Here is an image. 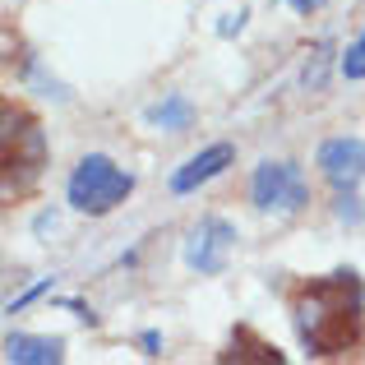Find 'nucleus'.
Here are the masks:
<instances>
[{"label":"nucleus","mask_w":365,"mask_h":365,"mask_svg":"<svg viewBox=\"0 0 365 365\" xmlns=\"http://www.w3.org/2000/svg\"><path fill=\"white\" fill-rule=\"evenodd\" d=\"M232 162H236V148H232V143H208V148L195 153L185 167L171 171V195H195L199 185H208L213 176H222Z\"/></svg>","instance_id":"0eeeda50"},{"label":"nucleus","mask_w":365,"mask_h":365,"mask_svg":"<svg viewBox=\"0 0 365 365\" xmlns=\"http://www.w3.org/2000/svg\"><path fill=\"white\" fill-rule=\"evenodd\" d=\"M5 130H0V162H5V204H24L37 185H42L46 171V130L37 120V111H28L19 98H5L0 107Z\"/></svg>","instance_id":"f03ea898"},{"label":"nucleus","mask_w":365,"mask_h":365,"mask_svg":"<svg viewBox=\"0 0 365 365\" xmlns=\"http://www.w3.org/2000/svg\"><path fill=\"white\" fill-rule=\"evenodd\" d=\"M143 347H148V356H158V347H162V338H158V333H153V329H148V333H143Z\"/></svg>","instance_id":"4468645a"},{"label":"nucleus","mask_w":365,"mask_h":365,"mask_svg":"<svg viewBox=\"0 0 365 365\" xmlns=\"http://www.w3.org/2000/svg\"><path fill=\"white\" fill-rule=\"evenodd\" d=\"M319 171L333 190H356L365 180V139L361 134H338L319 143Z\"/></svg>","instance_id":"423d86ee"},{"label":"nucleus","mask_w":365,"mask_h":365,"mask_svg":"<svg viewBox=\"0 0 365 365\" xmlns=\"http://www.w3.org/2000/svg\"><path fill=\"white\" fill-rule=\"evenodd\" d=\"M9 365H56L65 361V338H37V333H9L5 338Z\"/></svg>","instance_id":"6e6552de"},{"label":"nucleus","mask_w":365,"mask_h":365,"mask_svg":"<svg viewBox=\"0 0 365 365\" xmlns=\"http://www.w3.org/2000/svg\"><path fill=\"white\" fill-rule=\"evenodd\" d=\"M51 282H56V277H46V282H37L33 292H24V296H19V301H9L5 310H9V314H19V310H24V305H33V301H37V296H42V292H51Z\"/></svg>","instance_id":"f8f14e48"},{"label":"nucleus","mask_w":365,"mask_h":365,"mask_svg":"<svg viewBox=\"0 0 365 365\" xmlns=\"http://www.w3.org/2000/svg\"><path fill=\"white\" fill-rule=\"evenodd\" d=\"M342 74H347V79H365V33L347 46V56H342Z\"/></svg>","instance_id":"9b49d317"},{"label":"nucleus","mask_w":365,"mask_h":365,"mask_svg":"<svg viewBox=\"0 0 365 365\" xmlns=\"http://www.w3.org/2000/svg\"><path fill=\"white\" fill-rule=\"evenodd\" d=\"M287 5H292V9H296V14H305V19H310V14H314V9H319V5H324V0H287Z\"/></svg>","instance_id":"ddd939ff"},{"label":"nucleus","mask_w":365,"mask_h":365,"mask_svg":"<svg viewBox=\"0 0 365 365\" xmlns=\"http://www.w3.org/2000/svg\"><path fill=\"white\" fill-rule=\"evenodd\" d=\"M130 195H134V176L125 167H116L107 153H88V158H79V167L70 171V185H65L70 208L83 213V217L116 213Z\"/></svg>","instance_id":"7ed1b4c3"},{"label":"nucleus","mask_w":365,"mask_h":365,"mask_svg":"<svg viewBox=\"0 0 365 365\" xmlns=\"http://www.w3.org/2000/svg\"><path fill=\"white\" fill-rule=\"evenodd\" d=\"M190 120H195V102L180 98V93H171V98L158 102V107H148V125H162V130H171V134L190 130Z\"/></svg>","instance_id":"9d476101"},{"label":"nucleus","mask_w":365,"mask_h":365,"mask_svg":"<svg viewBox=\"0 0 365 365\" xmlns=\"http://www.w3.org/2000/svg\"><path fill=\"white\" fill-rule=\"evenodd\" d=\"M287 314L314 361H342L365 351V282L356 268L296 277L287 287Z\"/></svg>","instance_id":"f257e3e1"},{"label":"nucleus","mask_w":365,"mask_h":365,"mask_svg":"<svg viewBox=\"0 0 365 365\" xmlns=\"http://www.w3.org/2000/svg\"><path fill=\"white\" fill-rule=\"evenodd\" d=\"M232 250H236V227L227 217H204L185 241V264L204 277H217L232 259Z\"/></svg>","instance_id":"39448f33"},{"label":"nucleus","mask_w":365,"mask_h":365,"mask_svg":"<svg viewBox=\"0 0 365 365\" xmlns=\"http://www.w3.org/2000/svg\"><path fill=\"white\" fill-rule=\"evenodd\" d=\"M250 204L259 213H301L310 204V180L296 162H259L250 176Z\"/></svg>","instance_id":"20e7f679"},{"label":"nucleus","mask_w":365,"mask_h":365,"mask_svg":"<svg viewBox=\"0 0 365 365\" xmlns=\"http://www.w3.org/2000/svg\"><path fill=\"white\" fill-rule=\"evenodd\" d=\"M217 361H241V365H282V351L273 347V342L264 338L259 329H250V324H236L232 329V342H227V351Z\"/></svg>","instance_id":"1a4fd4ad"}]
</instances>
